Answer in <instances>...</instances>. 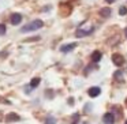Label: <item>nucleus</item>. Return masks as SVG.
<instances>
[{"instance_id":"obj_1","label":"nucleus","mask_w":127,"mask_h":124,"mask_svg":"<svg viewBox=\"0 0 127 124\" xmlns=\"http://www.w3.org/2000/svg\"><path fill=\"white\" fill-rule=\"evenodd\" d=\"M94 30V26H92L90 23H85V25L79 26V27L77 29V31H75V36L77 37H86L89 36V34H92Z\"/></svg>"},{"instance_id":"obj_2","label":"nucleus","mask_w":127,"mask_h":124,"mask_svg":"<svg viewBox=\"0 0 127 124\" xmlns=\"http://www.w3.org/2000/svg\"><path fill=\"white\" fill-rule=\"evenodd\" d=\"M42 26H44V22L40 19H36L33 21V22L28 23L26 26H23L22 29H21V31L22 33H28V31H34V30H38V29H41Z\"/></svg>"},{"instance_id":"obj_3","label":"nucleus","mask_w":127,"mask_h":124,"mask_svg":"<svg viewBox=\"0 0 127 124\" xmlns=\"http://www.w3.org/2000/svg\"><path fill=\"white\" fill-rule=\"evenodd\" d=\"M112 61L118 67H120V66H123V64H124V57L122 55H119V53H115V55H112Z\"/></svg>"},{"instance_id":"obj_4","label":"nucleus","mask_w":127,"mask_h":124,"mask_svg":"<svg viewBox=\"0 0 127 124\" xmlns=\"http://www.w3.org/2000/svg\"><path fill=\"white\" fill-rule=\"evenodd\" d=\"M102 121H104V124H113L115 123V116L112 113H105L104 117H102Z\"/></svg>"},{"instance_id":"obj_5","label":"nucleus","mask_w":127,"mask_h":124,"mask_svg":"<svg viewBox=\"0 0 127 124\" xmlns=\"http://www.w3.org/2000/svg\"><path fill=\"white\" fill-rule=\"evenodd\" d=\"M22 22V15L21 14H12L11 15V23L12 25H19V23Z\"/></svg>"},{"instance_id":"obj_6","label":"nucleus","mask_w":127,"mask_h":124,"mask_svg":"<svg viewBox=\"0 0 127 124\" xmlns=\"http://www.w3.org/2000/svg\"><path fill=\"white\" fill-rule=\"evenodd\" d=\"M88 93H89L90 97H97V96H100V93H101V89L100 87H90Z\"/></svg>"},{"instance_id":"obj_7","label":"nucleus","mask_w":127,"mask_h":124,"mask_svg":"<svg viewBox=\"0 0 127 124\" xmlns=\"http://www.w3.org/2000/svg\"><path fill=\"white\" fill-rule=\"evenodd\" d=\"M75 47H77V44H74V42H72V44H67V45H63V47H60V50L66 53V52H70V50H72Z\"/></svg>"},{"instance_id":"obj_8","label":"nucleus","mask_w":127,"mask_h":124,"mask_svg":"<svg viewBox=\"0 0 127 124\" xmlns=\"http://www.w3.org/2000/svg\"><path fill=\"white\" fill-rule=\"evenodd\" d=\"M6 119H7V121H19L21 120V117L17 115V113H8Z\"/></svg>"},{"instance_id":"obj_9","label":"nucleus","mask_w":127,"mask_h":124,"mask_svg":"<svg viewBox=\"0 0 127 124\" xmlns=\"http://www.w3.org/2000/svg\"><path fill=\"white\" fill-rule=\"evenodd\" d=\"M92 60H93L94 63H97V61L101 60V52H98V50H94V52L92 53Z\"/></svg>"},{"instance_id":"obj_10","label":"nucleus","mask_w":127,"mask_h":124,"mask_svg":"<svg viewBox=\"0 0 127 124\" xmlns=\"http://www.w3.org/2000/svg\"><path fill=\"white\" fill-rule=\"evenodd\" d=\"M100 15L104 18H108L111 15V8H101L100 10Z\"/></svg>"},{"instance_id":"obj_11","label":"nucleus","mask_w":127,"mask_h":124,"mask_svg":"<svg viewBox=\"0 0 127 124\" xmlns=\"http://www.w3.org/2000/svg\"><path fill=\"white\" fill-rule=\"evenodd\" d=\"M40 82H41V79H40V78H33V79L30 80V87L32 89L37 87V86L40 85Z\"/></svg>"},{"instance_id":"obj_12","label":"nucleus","mask_w":127,"mask_h":124,"mask_svg":"<svg viewBox=\"0 0 127 124\" xmlns=\"http://www.w3.org/2000/svg\"><path fill=\"white\" fill-rule=\"evenodd\" d=\"M45 124H56V120L55 117H52V116H49V117L45 120Z\"/></svg>"},{"instance_id":"obj_13","label":"nucleus","mask_w":127,"mask_h":124,"mask_svg":"<svg viewBox=\"0 0 127 124\" xmlns=\"http://www.w3.org/2000/svg\"><path fill=\"white\" fill-rule=\"evenodd\" d=\"M115 79H118V80H123V74H122L120 71H118V72H115Z\"/></svg>"},{"instance_id":"obj_14","label":"nucleus","mask_w":127,"mask_h":124,"mask_svg":"<svg viewBox=\"0 0 127 124\" xmlns=\"http://www.w3.org/2000/svg\"><path fill=\"white\" fill-rule=\"evenodd\" d=\"M119 14L120 15H126L127 14V7H120V8H119Z\"/></svg>"},{"instance_id":"obj_15","label":"nucleus","mask_w":127,"mask_h":124,"mask_svg":"<svg viewBox=\"0 0 127 124\" xmlns=\"http://www.w3.org/2000/svg\"><path fill=\"white\" fill-rule=\"evenodd\" d=\"M4 34H6V26L0 23V36H4Z\"/></svg>"},{"instance_id":"obj_16","label":"nucleus","mask_w":127,"mask_h":124,"mask_svg":"<svg viewBox=\"0 0 127 124\" xmlns=\"http://www.w3.org/2000/svg\"><path fill=\"white\" fill-rule=\"evenodd\" d=\"M105 1H107V3H113L115 0H105Z\"/></svg>"},{"instance_id":"obj_17","label":"nucleus","mask_w":127,"mask_h":124,"mask_svg":"<svg viewBox=\"0 0 127 124\" xmlns=\"http://www.w3.org/2000/svg\"><path fill=\"white\" fill-rule=\"evenodd\" d=\"M124 34H126V37H127V27L124 29Z\"/></svg>"},{"instance_id":"obj_18","label":"nucleus","mask_w":127,"mask_h":124,"mask_svg":"<svg viewBox=\"0 0 127 124\" xmlns=\"http://www.w3.org/2000/svg\"><path fill=\"white\" fill-rule=\"evenodd\" d=\"M124 124H127V121H126V123H124Z\"/></svg>"},{"instance_id":"obj_19","label":"nucleus","mask_w":127,"mask_h":124,"mask_svg":"<svg viewBox=\"0 0 127 124\" xmlns=\"http://www.w3.org/2000/svg\"><path fill=\"white\" fill-rule=\"evenodd\" d=\"M126 104H127V101H126Z\"/></svg>"}]
</instances>
